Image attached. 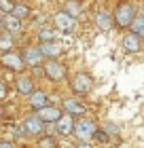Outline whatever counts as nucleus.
Returning a JSON list of instances; mask_svg holds the SVG:
<instances>
[{
  "mask_svg": "<svg viewBox=\"0 0 144 148\" xmlns=\"http://www.w3.org/2000/svg\"><path fill=\"white\" fill-rule=\"evenodd\" d=\"M112 17H114V23L119 25V28H132L134 19L138 17V15H136V9H134L129 2H121V4L114 9Z\"/></svg>",
  "mask_w": 144,
  "mask_h": 148,
  "instance_id": "f257e3e1",
  "label": "nucleus"
},
{
  "mask_svg": "<svg viewBox=\"0 0 144 148\" xmlns=\"http://www.w3.org/2000/svg\"><path fill=\"white\" fill-rule=\"evenodd\" d=\"M95 133H98V125L93 121L81 119V121L74 123V136L79 138V142H89V140L95 138Z\"/></svg>",
  "mask_w": 144,
  "mask_h": 148,
  "instance_id": "f03ea898",
  "label": "nucleus"
},
{
  "mask_svg": "<svg viewBox=\"0 0 144 148\" xmlns=\"http://www.w3.org/2000/svg\"><path fill=\"white\" fill-rule=\"evenodd\" d=\"M70 87H72V91L76 93V95H87V93L93 89V78L85 72H79L76 76L70 80Z\"/></svg>",
  "mask_w": 144,
  "mask_h": 148,
  "instance_id": "7ed1b4c3",
  "label": "nucleus"
},
{
  "mask_svg": "<svg viewBox=\"0 0 144 148\" xmlns=\"http://www.w3.org/2000/svg\"><path fill=\"white\" fill-rule=\"evenodd\" d=\"M53 21H55V28H57V30H61L64 34H72V32L76 30V19H74L72 15H68L64 9H61L59 13H55Z\"/></svg>",
  "mask_w": 144,
  "mask_h": 148,
  "instance_id": "20e7f679",
  "label": "nucleus"
},
{
  "mask_svg": "<svg viewBox=\"0 0 144 148\" xmlns=\"http://www.w3.org/2000/svg\"><path fill=\"white\" fill-rule=\"evenodd\" d=\"M43 70H45V74H47V78L53 80V83H59V80L66 78V68L57 62V59H47Z\"/></svg>",
  "mask_w": 144,
  "mask_h": 148,
  "instance_id": "39448f33",
  "label": "nucleus"
},
{
  "mask_svg": "<svg viewBox=\"0 0 144 148\" xmlns=\"http://www.w3.org/2000/svg\"><path fill=\"white\" fill-rule=\"evenodd\" d=\"M21 131L25 133V136H43V131H45V123L40 121L36 114L34 116H28L23 121V125H21Z\"/></svg>",
  "mask_w": 144,
  "mask_h": 148,
  "instance_id": "423d86ee",
  "label": "nucleus"
},
{
  "mask_svg": "<svg viewBox=\"0 0 144 148\" xmlns=\"http://www.w3.org/2000/svg\"><path fill=\"white\" fill-rule=\"evenodd\" d=\"M21 57H23L25 66H32V68H38V66L43 64V59H45L43 51H40V47H25Z\"/></svg>",
  "mask_w": 144,
  "mask_h": 148,
  "instance_id": "0eeeda50",
  "label": "nucleus"
},
{
  "mask_svg": "<svg viewBox=\"0 0 144 148\" xmlns=\"http://www.w3.org/2000/svg\"><path fill=\"white\" fill-rule=\"evenodd\" d=\"M36 116L43 121V123H53V125H55L64 114H61V110L57 108V106H45V108L36 110Z\"/></svg>",
  "mask_w": 144,
  "mask_h": 148,
  "instance_id": "6e6552de",
  "label": "nucleus"
},
{
  "mask_svg": "<svg viewBox=\"0 0 144 148\" xmlns=\"http://www.w3.org/2000/svg\"><path fill=\"white\" fill-rule=\"evenodd\" d=\"M121 47H123V49H125L127 53H140V51H142V38H140V36H136L134 32H129V34L123 36Z\"/></svg>",
  "mask_w": 144,
  "mask_h": 148,
  "instance_id": "1a4fd4ad",
  "label": "nucleus"
},
{
  "mask_svg": "<svg viewBox=\"0 0 144 148\" xmlns=\"http://www.w3.org/2000/svg\"><path fill=\"white\" fill-rule=\"evenodd\" d=\"M95 25H98V30H102V32H108L114 25V17L110 15L108 11H98L95 13Z\"/></svg>",
  "mask_w": 144,
  "mask_h": 148,
  "instance_id": "9d476101",
  "label": "nucleus"
},
{
  "mask_svg": "<svg viewBox=\"0 0 144 148\" xmlns=\"http://www.w3.org/2000/svg\"><path fill=\"white\" fill-rule=\"evenodd\" d=\"M2 64H4L9 70H15V72L23 70V66H25L23 57L17 55V53H4V55H2Z\"/></svg>",
  "mask_w": 144,
  "mask_h": 148,
  "instance_id": "9b49d317",
  "label": "nucleus"
},
{
  "mask_svg": "<svg viewBox=\"0 0 144 148\" xmlns=\"http://www.w3.org/2000/svg\"><path fill=\"white\" fill-rule=\"evenodd\" d=\"M55 131L59 133V136H70V133H74V119L72 114H64L57 123H55Z\"/></svg>",
  "mask_w": 144,
  "mask_h": 148,
  "instance_id": "f8f14e48",
  "label": "nucleus"
},
{
  "mask_svg": "<svg viewBox=\"0 0 144 148\" xmlns=\"http://www.w3.org/2000/svg\"><path fill=\"white\" fill-rule=\"evenodd\" d=\"M40 51H43L45 59H57L61 55V45L55 42V40H51V42H40Z\"/></svg>",
  "mask_w": 144,
  "mask_h": 148,
  "instance_id": "ddd939ff",
  "label": "nucleus"
},
{
  "mask_svg": "<svg viewBox=\"0 0 144 148\" xmlns=\"http://www.w3.org/2000/svg\"><path fill=\"white\" fill-rule=\"evenodd\" d=\"M64 108H66V114H72V116H83V114L87 112V108L83 106V102H79V99H66L64 102Z\"/></svg>",
  "mask_w": 144,
  "mask_h": 148,
  "instance_id": "4468645a",
  "label": "nucleus"
},
{
  "mask_svg": "<svg viewBox=\"0 0 144 148\" xmlns=\"http://www.w3.org/2000/svg\"><path fill=\"white\" fill-rule=\"evenodd\" d=\"M15 87H17V91L21 93V95H32L34 91V80L30 76H21V78H17L15 80Z\"/></svg>",
  "mask_w": 144,
  "mask_h": 148,
  "instance_id": "2eb2a0df",
  "label": "nucleus"
},
{
  "mask_svg": "<svg viewBox=\"0 0 144 148\" xmlns=\"http://www.w3.org/2000/svg\"><path fill=\"white\" fill-rule=\"evenodd\" d=\"M30 106L34 110H40V108H45V106H49V95H47L45 91H34L30 95Z\"/></svg>",
  "mask_w": 144,
  "mask_h": 148,
  "instance_id": "dca6fc26",
  "label": "nucleus"
},
{
  "mask_svg": "<svg viewBox=\"0 0 144 148\" xmlns=\"http://www.w3.org/2000/svg\"><path fill=\"white\" fill-rule=\"evenodd\" d=\"M4 28L9 34H19L21 32V19H17L15 15H4Z\"/></svg>",
  "mask_w": 144,
  "mask_h": 148,
  "instance_id": "f3484780",
  "label": "nucleus"
},
{
  "mask_svg": "<svg viewBox=\"0 0 144 148\" xmlns=\"http://www.w3.org/2000/svg\"><path fill=\"white\" fill-rule=\"evenodd\" d=\"M64 11L68 13V15H72L74 19H76L81 13H83V9H81V2H76V0H68L66 6H64Z\"/></svg>",
  "mask_w": 144,
  "mask_h": 148,
  "instance_id": "a211bd4d",
  "label": "nucleus"
},
{
  "mask_svg": "<svg viewBox=\"0 0 144 148\" xmlns=\"http://www.w3.org/2000/svg\"><path fill=\"white\" fill-rule=\"evenodd\" d=\"M132 32L136 36H140V38H144V13L142 15H138L134 19V23H132Z\"/></svg>",
  "mask_w": 144,
  "mask_h": 148,
  "instance_id": "6ab92c4d",
  "label": "nucleus"
},
{
  "mask_svg": "<svg viewBox=\"0 0 144 148\" xmlns=\"http://www.w3.org/2000/svg\"><path fill=\"white\" fill-rule=\"evenodd\" d=\"M11 47H13V34H0V51L4 53H11Z\"/></svg>",
  "mask_w": 144,
  "mask_h": 148,
  "instance_id": "aec40b11",
  "label": "nucleus"
},
{
  "mask_svg": "<svg viewBox=\"0 0 144 148\" xmlns=\"http://www.w3.org/2000/svg\"><path fill=\"white\" fill-rule=\"evenodd\" d=\"M38 148H57V140L53 136H40L38 138Z\"/></svg>",
  "mask_w": 144,
  "mask_h": 148,
  "instance_id": "412c9836",
  "label": "nucleus"
},
{
  "mask_svg": "<svg viewBox=\"0 0 144 148\" xmlns=\"http://www.w3.org/2000/svg\"><path fill=\"white\" fill-rule=\"evenodd\" d=\"M11 15H15L17 19H25L30 15V6H25V4H15V9H13Z\"/></svg>",
  "mask_w": 144,
  "mask_h": 148,
  "instance_id": "4be33fe9",
  "label": "nucleus"
},
{
  "mask_svg": "<svg viewBox=\"0 0 144 148\" xmlns=\"http://www.w3.org/2000/svg\"><path fill=\"white\" fill-rule=\"evenodd\" d=\"M38 36H40V42H51V40H55V32L49 28H43L38 32Z\"/></svg>",
  "mask_w": 144,
  "mask_h": 148,
  "instance_id": "5701e85b",
  "label": "nucleus"
},
{
  "mask_svg": "<svg viewBox=\"0 0 144 148\" xmlns=\"http://www.w3.org/2000/svg\"><path fill=\"white\" fill-rule=\"evenodd\" d=\"M13 9H15V4H13L11 0H0V13H4V15H11Z\"/></svg>",
  "mask_w": 144,
  "mask_h": 148,
  "instance_id": "b1692460",
  "label": "nucleus"
},
{
  "mask_svg": "<svg viewBox=\"0 0 144 148\" xmlns=\"http://www.w3.org/2000/svg\"><path fill=\"white\" fill-rule=\"evenodd\" d=\"M104 131L108 133V138H116V136H119V127H116L114 123H106Z\"/></svg>",
  "mask_w": 144,
  "mask_h": 148,
  "instance_id": "393cba45",
  "label": "nucleus"
},
{
  "mask_svg": "<svg viewBox=\"0 0 144 148\" xmlns=\"http://www.w3.org/2000/svg\"><path fill=\"white\" fill-rule=\"evenodd\" d=\"M0 148H15V146H13V142H6V140H2V142H0Z\"/></svg>",
  "mask_w": 144,
  "mask_h": 148,
  "instance_id": "a878e982",
  "label": "nucleus"
},
{
  "mask_svg": "<svg viewBox=\"0 0 144 148\" xmlns=\"http://www.w3.org/2000/svg\"><path fill=\"white\" fill-rule=\"evenodd\" d=\"M4 97H6V87L0 83V99H4Z\"/></svg>",
  "mask_w": 144,
  "mask_h": 148,
  "instance_id": "bb28decb",
  "label": "nucleus"
},
{
  "mask_svg": "<svg viewBox=\"0 0 144 148\" xmlns=\"http://www.w3.org/2000/svg\"><path fill=\"white\" fill-rule=\"evenodd\" d=\"M76 148H91V146H89L87 142H79V146H76Z\"/></svg>",
  "mask_w": 144,
  "mask_h": 148,
  "instance_id": "cd10ccee",
  "label": "nucleus"
},
{
  "mask_svg": "<svg viewBox=\"0 0 144 148\" xmlns=\"http://www.w3.org/2000/svg\"><path fill=\"white\" fill-rule=\"evenodd\" d=\"M2 28H4V21L0 19V34H2Z\"/></svg>",
  "mask_w": 144,
  "mask_h": 148,
  "instance_id": "c85d7f7f",
  "label": "nucleus"
},
{
  "mask_svg": "<svg viewBox=\"0 0 144 148\" xmlns=\"http://www.w3.org/2000/svg\"><path fill=\"white\" fill-rule=\"evenodd\" d=\"M0 116H2V108H0Z\"/></svg>",
  "mask_w": 144,
  "mask_h": 148,
  "instance_id": "c756f323",
  "label": "nucleus"
}]
</instances>
